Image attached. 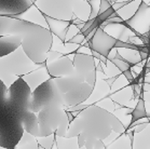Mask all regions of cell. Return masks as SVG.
Masks as SVG:
<instances>
[{
    "label": "cell",
    "mask_w": 150,
    "mask_h": 149,
    "mask_svg": "<svg viewBox=\"0 0 150 149\" xmlns=\"http://www.w3.org/2000/svg\"><path fill=\"white\" fill-rule=\"evenodd\" d=\"M118 1H126V0H118Z\"/></svg>",
    "instance_id": "43"
},
{
    "label": "cell",
    "mask_w": 150,
    "mask_h": 149,
    "mask_svg": "<svg viewBox=\"0 0 150 149\" xmlns=\"http://www.w3.org/2000/svg\"><path fill=\"white\" fill-rule=\"evenodd\" d=\"M147 124H148V122H142V123H138V124H136V126L133 128L134 133H137V132L143 131V130L147 126Z\"/></svg>",
    "instance_id": "38"
},
{
    "label": "cell",
    "mask_w": 150,
    "mask_h": 149,
    "mask_svg": "<svg viewBox=\"0 0 150 149\" xmlns=\"http://www.w3.org/2000/svg\"><path fill=\"white\" fill-rule=\"evenodd\" d=\"M49 74H51L52 78H58V77H65L68 74H74L76 68L74 66L72 60L68 55H62L57 60L47 63L45 64Z\"/></svg>",
    "instance_id": "10"
},
{
    "label": "cell",
    "mask_w": 150,
    "mask_h": 149,
    "mask_svg": "<svg viewBox=\"0 0 150 149\" xmlns=\"http://www.w3.org/2000/svg\"><path fill=\"white\" fill-rule=\"evenodd\" d=\"M132 148H150V122L143 131L134 133Z\"/></svg>",
    "instance_id": "19"
},
{
    "label": "cell",
    "mask_w": 150,
    "mask_h": 149,
    "mask_svg": "<svg viewBox=\"0 0 150 149\" xmlns=\"http://www.w3.org/2000/svg\"><path fill=\"white\" fill-rule=\"evenodd\" d=\"M54 148H79L78 136L67 137V136L55 135Z\"/></svg>",
    "instance_id": "24"
},
{
    "label": "cell",
    "mask_w": 150,
    "mask_h": 149,
    "mask_svg": "<svg viewBox=\"0 0 150 149\" xmlns=\"http://www.w3.org/2000/svg\"><path fill=\"white\" fill-rule=\"evenodd\" d=\"M85 41V36L82 33H79L77 34L74 38H71L69 42H72V43H77V44H82Z\"/></svg>",
    "instance_id": "35"
},
{
    "label": "cell",
    "mask_w": 150,
    "mask_h": 149,
    "mask_svg": "<svg viewBox=\"0 0 150 149\" xmlns=\"http://www.w3.org/2000/svg\"><path fill=\"white\" fill-rule=\"evenodd\" d=\"M123 74V76L125 77V79L127 80V81L130 82H132L134 80V77H133V74H132V71H131V69H127V70H125V71H123L122 72Z\"/></svg>",
    "instance_id": "39"
},
{
    "label": "cell",
    "mask_w": 150,
    "mask_h": 149,
    "mask_svg": "<svg viewBox=\"0 0 150 149\" xmlns=\"http://www.w3.org/2000/svg\"><path fill=\"white\" fill-rule=\"evenodd\" d=\"M106 148H132V142L127 137L126 133H122L113 140L112 144L106 146Z\"/></svg>",
    "instance_id": "25"
},
{
    "label": "cell",
    "mask_w": 150,
    "mask_h": 149,
    "mask_svg": "<svg viewBox=\"0 0 150 149\" xmlns=\"http://www.w3.org/2000/svg\"><path fill=\"white\" fill-rule=\"evenodd\" d=\"M16 17H18L21 20H25V21H28V22H31V23L36 24V25H39V26H42V27H45L49 29V26H48V23H47V20H45V14L38 9L37 6L35 4H31L26 11L22 12L21 14H17Z\"/></svg>",
    "instance_id": "15"
},
{
    "label": "cell",
    "mask_w": 150,
    "mask_h": 149,
    "mask_svg": "<svg viewBox=\"0 0 150 149\" xmlns=\"http://www.w3.org/2000/svg\"><path fill=\"white\" fill-rule=\"evenodd\" d=\"M96 105H98L99 107L108 110V111H115L116 110V107H115V103L111 98H104L103 101H100L99 103H97Z\"/></svg>",
    "instance_id": "29"
},
{
    "label": "cell",
    "mask_w": 150,
    "mask_h": 149,
    "mask_svg": "<svg viewBox=\"0 0 150 149\" xmlns=\"http://www.w3.org/2000/svg\"><path fill=\"white\" fill-rule=\"evenodd\" d=\"M79 1L80 0H37L35 4L45 15L71 23L74 10Z\"/></svg>",
    "instance_id": "6"
},
{
    "label": "cell",
    "mask_w": 150,
    "mask_h": 149,
    "mask_svg": "<svg viewBox=\"0 0 150 149\" xmlns=\"http://www.w3.org/2000/svg\"><path fill=\"white\" fill-rule=\"evenodd\" d=\"M8 89L9 88H8L7 85L0 80V105H4V104L7 103Z\"/></svg>",
    "instance_id": "32"
},
{
    "label": "cell",
    "mask_w": 150,
    "mask_h": 149,
    "mask_svg": "<svg viewBox=\"0 0 150 149\" xmlns=\"http://www.w3.org/2000/svg\"><path fill=\"white\" fill-rule=\"evenodd\" d=\"M111 62L116 65L117 67L119 68V70L121 71V72H123V71H125V70H127V69H130L131 68V65L129 64L127 62L124 61V60H123V58L121 57L118 53H117V55L115 56V58H113Z\"/></svg>",
    "instance_id": "28"
},
{
    "label": "cell",
    "mask_w": 150,
    "mask_h": 149,
    "mask_svg": "<svg viewBox=\"0 0 150 149\" xmlns=\"http://www.w3.org/2000/svg\"><path fill=\"white\" fill-rule=\"evenodd\" d=\"M23 80H24L29 88L31 89V91H34L35 89L38 88L40 84H42L43 82H45L47 80L51 79V74H49L48 69H47V66H45V63L41 64L40 66L34 70L29 71L28 74H24L23 77Z\"/></svg>",
    "instance_id": "13"
},
{
    "label": "cell",
    "mask_w": 150,
    "mask_h": 149,
    "mask_svg": "<svg viewBox=\"0 0 150 149\" xmlns=\"http://www.w3.org/2000/svg\"><path fill=\"white\" fill-rule=\"evenodd\" d=\"M39 134L38 137L48 136L54 133L57 136H66L69 128V120L65 107L59 104H49L37 112Z\"/></svg>",
    "instance_id": "4"
},
{
    "label": "cell",
    "mask_w": 150,
    "mask_h": 149,
    "mask_svg": "<svg viewBox=\"0 0 150 149\" xmlns=\"http://www.w3.org/2000/svg\"><path fill=\"white\" fill-rule=\"evenodd\" d=\"M90 7H91V13H90L89 20L91 18H95L98 15L99 11V4H100V0H89Z\"/></svg>",
    "instance_id": "30"
},
{
    "label": "cell",
    "mask_w": 150,
    "mask_h": 149,
    "mask_svg": "<svg viewBox=\"0 0 150 149\" xmlns=\"http://www.w3.org/2000/svg\"><path fill=\"white\" fill-rule=\"evenodd\" d=\"M146 117L147 108L146 105H145V101H144L143 98V93H142L139 95V98H138V102H137L136 106L132 109V112H131V123H133L136 120H139L142 118H146Z\"/></svg>",
    "instance_id": "23"
},
{
    "label": "cell",
    "mask_w": 150,
    "mask_h": 149,
    "mask_svg": "<svg viewBox=\"0 0 150 149\" xmlns=\"http://www.w3.org/2000/svg\"><path fill=\"white\" fill-rule=\"evenodd\" d=\"M47 23H48L49 29L51 31V33L54 36H57L62 41H65L66 34H67V28L70 25L69 21H64V20H58V18H54V17L48 16L45 15Z\"/></svg>",
    "instance_id": "18"
},
{
    "label": "cell",
    "mask_w": 150,
    "mask_h": 149,
    "mask_svg": "<svg viewBox=\"0 0 150 149\" xmlns=\"http://www.w3.org/2000/svg\"><path fill=\"white\" fill-rule=\"evenodd\" d=\"M116 55H117V48H112V49L110 50L108 56H107V60H109V61H112Z\"/></svg>",
    "instance_id": "40"
},
{
    "label": "cell",
    "mask_w": 150,
    "mask_h": 149,
    "mask_svg": "<svg viewBox=\"0 0 150 149\" xmlns=\"http://www.w3.org/2000/svg\"><path fill=\"white\" fill-rule=\"evenodd\" d=\"M111 4H110L109 0H100V4H99V11H98V14L99 13H103V12H105L107 9H109L111 7Z\"/></svg>",
    "instance_id": "36"
},
{
    "label": "cell",
    "mask_w": 150,
    "mask_h": 149,
    "mask_svg": "<svg viewBox=\"0 0 150 149\" xmlns=\"http://www.w3.org/2000/svg\"><path fill=\"white\" fill-rule=\"evenodd\" d=\"M40 65L30 60L21 45L12 53L0 57V80L9 88L18 78Z\"/></svg>",
    "instance_id": "3"
},
{
    "label": "cell",
    "mask_w": 150,
    "mask_h": 149,
    "mask_svg": "<svg viewBox=\"0 0 150 149\" xmlns=\"http://www.w3.org/2000/svg\"><path fill=\"white\" fill-rule=\"evenodd\" d=\"M72 63L76 68L77 74L83 78L86 81V78L92 71L96 70L95 57L91 54H85V53H75Z\"/></svg>",
    "instance_id": "11"
},
{
    "label": "cell",
    "mask_w": 150,
    "mask_h": 149,
    "mask_svg": "<svg viewBox=\"0 0 150 149\" xmlns=\"http://www.w3.org/2000/svg\"><path fill=\"white\" fill-rule=\"evenodd\" d=\"M34 4L31 0H0V15L16 16Z\"/></svg>",
    "instance_id": "12"
},
{
    "label": "cell",
    "mask_w": 150,
    "mask_h": 149,
    "mask_svg": "<svg viewBox=\"0 0 150 149\" xmlns=\"http://www.w3.org/2000/svg\"><path fill=\"white\" fill-rule=\"evenodd\" d=\"M54 81L57 85L58 90L65 94L67 92L71 91L72 89H75L77 85H79L82 82H86L83 78H81L77 71H75L74 74L65 76V77H58V78H54Z\"/></svg>",
    "instance_id": "16"
},
{
    "label": "cell",
    "mask_w": 150,
    "mask_h": 149,
    "mask_svg": "<svg viewBox=\"0 0 150 149\" xmlns=\"http://www.w3.org/2000/svg\"><path fill=\"white\" fill-rule=\"evenodd\" d=\"M143 98L147 110H150V91H143Z\"/></svg>",
    "instance_id": "37"
},
{
    "label": "cell",
    "mask_w": 150,
    "mask_h": 149,
    "mask_svg": "<svg viewBox=\"0 0 150 149\" xmlns=\"http://www.w3.org/2000/svg\"><path fill=\"white\" fill-rule=\"evenodd\" d=\"M84 148H89V149H102L106 148V145L104 140L98 138H88L85 140L84 144Z\"/></svg>",
    "instance_id": "27"
},
{
    "label": "cell",
    "mask_w": 150,
    "mask_h": 149,
    "mask_svg": "<svg viewBox=\"0 0 150 149\" xmlns=\"http://www.w3.org/2000/svg\"><path fill=\"white\" fill-rule=\"evenodd\" d=\"M125 126L120 119L111 111L98 105H88L78 112V116L69 123L67 137L78 136L79 148H84L88 138H98L105 140L113 132L125 133Z\"/></svg>",
    "instance_id": "1"
},
{
    "label": "cell",
    "mask_w": 150,
    "mask_h": 149,
    "mask_svg": "<svg viewBox=\"0 0 150 149\" xmlns=\"http://www.w3.org/2000/svg\"><path fill=\"white\" fill-rule=\"evenodd\" d=\"M110 1H111V2H112V4H115V2H117V1H118V0H110Z\"/></svg>",
    "instance_id": "41"
},
{
    "label": "cell",
    "mask_w": 150,
    "mask_h": 149,
    "mask_svg": "<svg viewBox=\"0 0 150 149\" xmlns=\"http://www.w3.org/2000/svg\"><path fill=\"white\" fill-rule=\"evenodd\" d=\"M123 23L136 35H144L150 31V6L142 0L136 12Z\"/></svg>",
    "instance_id": "7"
},
{
    "label": "cell",
    "mask_w": 150,
    "mask_h": 149,
    "mask_svg": "<svg viewBox=\"0 0 150 149\" xmlns=\"http://www.w3.org/2000/svg\"><path fill=\"white\" fill-rule=\"evenodd\" d=\"M148 119H149V122H150V118H148Z\"/></svg>",
    "instance_id": "44"
},
{
    "label": "cell",
    "mask_w": 150,
    "mask_h": 149,
    "mask_svg": "<svg viewBox=\"0 0 150 149\" xmlns=\"http://www.w3.org/2000/svg\"><path fill=\"white\" fill-rule=\"evenodd\" d=\"M94 87L89 84L88 82H82L77 85L71 91L63 94L64 99V107H70V106L79 105L84 103L88 98L91 96Z\"/></svg>",
    "instance_id": "9"
},
{
    "label": "cell",
    "mask_w": 150,
    "mask_h": 149,
    "mask_svg": "<svg viewBox=\"0 0 150 149\" xmlns=\"http://www.w3.org/2000/svg\"><path fill=\"white\" fill-rule=\"evenodd\" d=\"M116 42V38L108 35L102 27H98L96 28L93 37L89 40V47L91 48L92 51L97 52L107 58L110 50L115 48Z\"/></svg>",
    "instance_id": "8"
},
{
    "label": "cell",
    "mask_w": 150,
    "mask_h": 149,
    "mask_svg": "<svg viewBox=\"0 0 150 149\" xmlns=\"http://www.w3.org/2000/svg\"><path fill=\"white\" fill-rule=\"evenodd\" d=\"M22 45V37L17 35L0 36V57L15 51Z\"/></svg>",
    "instance_id": "17"
},
{
    "label": "cell",
    "mask_w": 150,
    "mask_h": 149,
    "mask_svg": "<svg viewBox=\"0 0 150 149\" xmlns=\"http://www.w3.org/2000/svg\"><path fill=\"white\" fill-rule=\"evenodd\" d=\"M49 104H59L64 106L63 93L58 90L54 78L47 80L33 91L29 109L37 114Z\"/></svg>",
    "instance_id": "5"
},
{
    "label": "cell",
    "mask_w": 150,
    "mask_h": 149,
    "mask_svg": "<svg viewBox=\"0 0 150 149\" xmlns=\"http://www.w3.org/2000/svg\"><path fill=\"white\" fill-rule=\"evenodd\" d=\"M80 33V29L78 28V26L74 23H70V25L67 28V34H66V38H65V42H68L71 38H74L77 34Z\"/></svg>",
    "instance_id": "31"
},
{
    "label": "cell",
    "mask_w": 150,
    "mask_h": 149,
    "mask_svg": "<svg viewBox=\"0 0 150 149\" xmlns=\"http://www.w3.org/2000/svg\"><path fill=\"white\" fill-rule=\"evenodd\" d=\"M111 37L116 38L117 40H121L124 42H129L130 37L136 35L130 27H127L125 24L123 23H109L104 26H99Z\"/></svg>",
    "instance_id": "14"
},
{
    "label": "cell",
    "mask_w": 150,
    "mask_h": 149,
    "mask_svg": "<svg viewBox=\"0 0 150 149\" xmlns=\"http://www.w3.org/2000/svg\"><path fill=\"white\" fill-rule=\"evenodd\" d=\"M39 148H54L55 144V134H51L48 136H42V137H37Z\"/></svg>",
    "instance_id": "26"
},
{
    "label": "cell",
    "mask_w": 150,
    "mask_h": 149,
    "mask_svg": "<svg viewBox=\"0 0 150 149\" xmlns=\"http://www.w3.org/2000/svg\"><path fill=\"white\" fill-rule=\"evenodd\" d=\"M140 2H142V0H133L130 4H125L122 8H120L119 10L116 11L117 14H118L123 21L129 20V18L137 11Z\"/></svg>",
    "instance_id": "22"
},
{
    "label": "cell",
    "mask_w": 150,
    "mask_h": 149,
    "mask_svg": "<svg viewBox=\"0 0 150 149\" xmlns=\"http://www.w3.org/2000/svg\"><path fill=\"white\" fill-rule=\"evenodd\" d=\"M31 1H33V2H34V4H35V2H36V1H37V0H31Z\"/></svg>",
    "instance_id": "42"
},
{
    "label": "cell",
    "mask_w": 150,
    "mask_h": 149,
    "mask_svg": "<svg viewBox=\"0 0 150 149\" xmlns=\"http://www.w3.org/2000/svg\"><path fill=\"white\" fill-rule=\"evenodd\" d=\"M117 53L121 56L125 62L131 65V67L134 65H138L142 62L140 52L134 49H127V48H117Z\"/></svg>",
    "instance_id": "20"
},
{
    "label": "cell",
    "mask_w": 150,
    "mask_h": 149,
    "mask_svg": "<svg viewBox=\"0 0 150 149\" xmlns=\"http://www.w3.org/2000/svg\"><path fill=\"white\" fill-rule=\"evenodd\" d=\"M62 55H64V54H62V53H59V52H57V51H54V50H50V51H48V53H47L45 64H47V63H51V62L57 60Z\"/></svg>",
    "instance_id": "33"
},
{
    "label": "cell",
    "mask_w": 150,
    "mask_h": 149,
    "mask_svg": "<svg viewBox=\"0 0 150 149\" xmlns=\"http://www.w3.org/2000/svg\"><path fill=\"white\" fill-rule=\"evenodd\" d=\"M17 35L22 37V48L30 60L43 64L51 50L53 34L50 29L16 16L0 15V36Z\"/></svg>",
    "instance_id": "2"
},
{
    "label": "cell",
    "mask_w": 150,
    "mask_h": 149,
    "mask_svg": "<svg viewBox=\"0 0 150 149\" xmlns=\"http://www.w3.org/2000/svg\"><path fill=\"white\" fill-rule=\"evenodd\" d=\"M15 149H37L39 148V144H38V139L35 135L31 133L24 130L23 135L17 142V144L14 147Z\"/></svg>",
    "instance_id": "21"
},
{
    "label": "cell",
    "mask_w": 150,
    "mask_h": 149,
    "mask_svg": "<svg viewBox=\"0 0 150 149\" xmlns=\"http://www.w3.org/2000/svg\"><path fill=\"white\" fill-rule=\"evenodd\" d=\"M115 12H116V10H115L112 7H110L109 9H107L105 12H103V13H99L97 16H98V18L102 21V22H104V21H106L107 18H109V17L111 16V15H112Z\"/></svg>",
    "instance_id": "34"
}]
</instances>
